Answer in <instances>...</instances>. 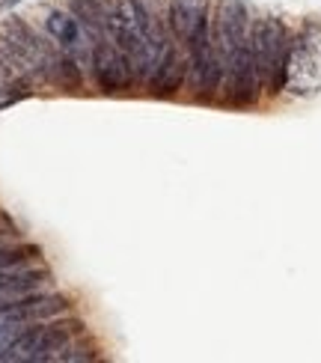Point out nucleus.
Listing matches in <instances>:
<instances>
[{
  "instance_id": "8",
  "label": "nucleus",
  "mask_w": 321,
  "mask_h": 363,
  "mask_svg": "<svg viewBox=\"0 0 321 363\" xmlns=\"http://www.w3.org/2000/svg\"><path fill=\"white\" fill-rule=\"evenodd\" d=\"M208 9H211V0H170L167 4V21H170V30L181 48H188L193 36L203 27H208L211 21Z\"/></svg>"
},
{
  "instance_id": "11",
  "label": "nucleus",
  "mask_w": 321,
  "mask_h": 363,
  "mask_svg": "<svg viewBox=\"0 0 321 363\" xmlns=\"http://www.w3.org/2000/svg\"><path fill=\"white\" fill-rule=\"evenodd\" d=\"M24 96H30V81L0 54V108H9Z\"/></svg>"
},
{
  "instance_id": "1",
  "label": "nucleus",
  "mask_w": 321,
  "mask_h": 363,
  "mask_svg": "<svg viewBox=\"0 0 321 363\" xmlns=\"http://www.w3.org/2000/svg\"><path fill=\"white\" fill-rule=\"evenodd\" d=\"M0 54L33 84H51V66L57 48L45 42L33 27L21 18H6L0 24Z\"/></svg>"
},
{
  "instance_id": "9",
  "label": "nucleus",
  "mask_w": 321,
  "mask_h": 363,
  "mask_svg": "<svg viewBox=\"0 0 321 363\" xmlns=\"http://www.w3.org/2000/svg\"><path fill=\"white\" fill-rule=\"evenodd\" d=\"M181 51H185V48H181L176 39L167 45V51H164V57H161L155 74H152L149 84H146V86L152 89V96H158V99H173L179 89H181V84H185L188 72H191L188 57L181 54Z\"/></svg>"
},
{
  "instance_id": "12",
  "label": "nucleus",
  "mask_w": 321,
  "mask_h": 363,
  "mask_svg": "<svg viewBox=\"0 0 321 363\" xmlns=\"http://www.w3.org/2000/svg\"><path fill=\"white\" fill-rule=\"evenodd\" d=\"M69 12L81 21L84 33H96L107 27L104 18V0H69Z\"/></svg>"
},
{
  "instance_id": "13",
  "label": "nucleus",
  "mask_w": 321,
  "mask_h": 363,
  "mask_svg": "<svg viewBox=\"0 0 321 363\" xmlns=\"http://www.w3.org/2000/svg\"><path fill=\"white\" fill-rule=\"evenodd\" d=\"M24 325H9V322H0V354H4V349L15 340V334H18Z\"/></svg>"
},
{
  "instance_id": "4",
  "label": "nucleus",
  "mask_w": 321,
  "mask_h": 363,
  "mask_svg": "<svg viewBox=\"0 0 321 363\" xmlns=\"http://www.w3.org/2000/svg\"><path fill=\"white\" fill-rule=\"evenodd\" d=\"M104 18H107V33H111L113 45L122 51L134 74V84H149L152 78L149 48L140 33V24H137L131 0H104Z\"/></svg>"
},
{
  "instance_id": "2",
  "label": "nucleus",
  "mask_w": 321,
  "mask_h": 363,
  "mask_svg": "<svg viewBox=\"0 0 321 363\" xmlns=\"http://www.w3.org/2000/svg\"><path fill=\"white\" fill-rule=\"evenodd\" d=\"M250 42H253L259 74H262V89H268V96H280L288 81V51H292L288 27L277 15L253 18Z\"/></svg>"
},
{
  "instance_id": "5",
  "label": "nucleus",
  "mask_w": 321,
  "mask_h": 363,
  "mask_svg": "<svg viewBox=\"0 0 321 363\" xmlns=\"http://www.w3.org/2000/svg\"><path fill=\"white\" fill-rule=\"evenodd\" d=\"M89 39V66H93L96 84L101 86V93L113 96V93H125V89L134 86V74L125 63L122 51L113 45L111 33L104 30H96V33H86Z\"/></svg>"
},
{
  "instance_id": "3",
  "label": "nucleus",
  "mask_w": 321,
  "mask_h": 363,
  "mask_svg": "<svg viewBox=\"0 0 321 363\" xmlns=\"http://www.w3.org/2000/svg\"><path fill=\"white\" fill-rule=\"evenodd\" d=\"M84 334V325L81 322H54V319H45V322H33V325H24L15 340L4 349L0 360L4 363H42V360H57L60 352L72 345Z\"/></svg>"
},
{
  "instance_id": "6",
  "label": "nucleus",
  "mask_w": 321,
  "mask_h": 363,
  "mask_svg": "<svg viewBox=\"0 0 321 363\" xmlns=\"http://www.w3.org/2000/svg\"><path fill=\"white\" fill-rule=\"evenodd\" d=\"M321 84V57L315 51L312 39L300 36L292 42V51H288V81L286 89H295L298 96H310L315 93Z\"/></svg>"
},
{
  "instance_id": "10",
  "label": "nucleus",
  "mask_w": 321,
  "mask_h": 363,
  "mask_svg": "<svg viewBox=\"0 0 321 363\" xmlns=\"http://www.w3.org/2000/svg\"><path fill=\"white\" fill-rule=\"evenodd\" d=\"M45 27H48V36L60 45V48H66L74 60L86 57L89 60V39L84 33L81 21L74 18L69 9H54L48 12V18H45Z\"/></svg>"
},
{
  "instance_id": "7",
  "label": "nucleus",
  "mask_w": 321,
  "mask_h": 363,
  "mask_svg": "<svg viewBox=\"0 0 321 363\" xmlns=\"http://www.w3.org/2000/svg\"><path fill=\"white\" fill-rule=\"evenodd\" d=\"M69 310V298L63 295H27L18 298L12 304L0 307V322H9V325H33V322H45V319H57L60 313Z\"/></svg>"
}]
</instances>
